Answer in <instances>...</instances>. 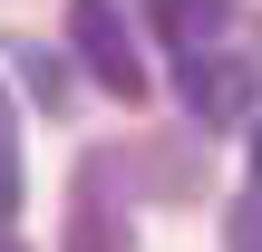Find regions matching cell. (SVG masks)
<instances>
[{
  "instance_id": "obj_4",
  "label": "cell",
  "mask_w": 262,
  "mask_h": 252,
  "mask_svg": "<svg viewBox=\"0 0 262 252\" xmlns=\"http://www.w3.org/2000/svg\"><path fill=\"white\" fill-rule=\"evenodd\" d=\"M19 87H29L39 107H68V68H58V49H19Z\"/></svg>"
},
{
  "instance_id": "obj_8",
  "label": "cell",
  "mask_w": 262,
  "mask_h": 252,
  "mask_svg": "<svg viewBox=\"0 0 262 252\" xmlns=\"http://www.w3.org/2000/svg\"><path fill=\"white\" fill-rule=\"evenodd\" d=\"M0 252H19V243H10V223H0Z\"/></svg>"
},
{
  "instance_id": "obj_5",
  "label": "cell",
  "mask_w": 262,
  "mask_h": 252,
  "mask_svg": "<svg viewBox=\"0 0 262 252\" xmlns=\"http://www.w3.org/2000/svg\"><path fill=\"white\" fill-rule=\"evenodd\" d=\"M0 223H19V136H10V97H0Z\"/></svg>"
},
{
  "instance_id": "obj_7",
  "label": "cell",
  "mask_w": 262,
  "mask_h": 252,
  "mask_svg": "<svg viewBox=\"0 0 262 252\" xmlns=\"http://www.w3.org/2000/svg\"><path fill=\"white\" fill-rule=\"evenodd\" d=\"M253 185H262V126H253Z\"/></svg>"
},
{
  "instance_id": "obj_1",
  "label": "cell",
  "mask_w": 262,
  "mask_h": 252,
  "mask_svg": "<svg viewBox=\"0 0 262 252\" xmlns=\"http://www.w3.org/2000/svg\"><path fill=\"white\" fill-rule=\"evenodd\" d=\"M68 49H78V68L107 87V97H146V49H136V29H126V10L117 0H68Z\"/></svg>"
},
{
  "instance_id": "obj_3",
  "label": "cell",
  "mask_w": 262,
  "mask_h": 252,
  "mask_svg": "<svg viewBox=\"0 0 262 252\" xmlns=\"http://www.w3.org/2000/svg\"><path fill=\"white\" fill-rule=\"evenodd\" d=\"M253 107V68L224 58V49H185V117L194 126H233Z\"/></svg>"
},
{
  "instance_id": "obj_2",
  "label": "cell",
  "mask_w": 262,
  "mask_h": 252,
  "mask_svg": "<svg viewBox=\"0 0 262 252\" xmlns=\"http://www.w3.org/2000/svg\"><path fill=\"white\" fill-rule=\"evenodd\" d=\"M58 252H136V223L117 204V155H78V175H68V243Z\"/></svg>"
},
{
  "instance_id": "obj_6",
  "label": "cell",
  "mask_w": 262,
  "mask_h": 252,
  "mask_svg": "<svg viewBox=\"0 0 262 252\" xmlns=\"http://www.w3.org/2000/svg\"><path fill=\"white\" fill-rule=\"evenodd\" d=\"M233 252H262V185H253V204L233 214Z\"/></svg>"
}]
</instances>
